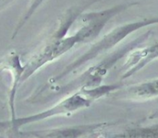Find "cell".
Listing matches in <instances>:
<instances>
[{
	"label": "cell",
	"mask_w": 158,
	"mask_h": 138,
	"mask_svg": "<svg viewBox=\"0 0 158 138\" xmlns=\"http://www.w3.org/2000/svg\"><path fill=\"white\" fill-rule=\"evenodd\" d=\"M157 24L158 17H151L117 26L109 32L105 34L100 40L95 41L84 53H82L81 56L66 65L60 73L51 77L48 80V84L54 85L62 82L69 75L76 73L87 64L93 62L99 57L101 58L105 54L111 52L118 44L122 42L130 35L133 34L137 30Z\"/></svg>",
	"instance_id": "1"
},
{
	"label": "cell",
	"mask_w": 158,
	"mask_h": 138,
	"mask_svg": "<svg viewBox=\"0 0 158 138\" xmlns=\"http://www.w3.org/2000/svg\"><path fill=\"white\" fill-rule=\"evenodd\" d=\"M153 32L148 30L143 35L132 40L123 47H119L115 51H111L108 53L101 57V59L93 65L86 68L77 77L70 80L67 84H54L49 85V89L53 91L54 97L61 95H69L81 88H92L102 84L109 71L117 65V63L125 58V56L133 49L143 45V43L151 37Z\"/></svg>",
	"instance_id": "2"
},
{
	"label": "cell",
	"mask_w": 158,
	"mask_h": 138,
	"mask_svg": "<svg viewBox=\"0 0 158 138\" xmlns=\"http://www.w3.org/2000/svg\"><path fill=\"white\" fill-rule=\"evenodd\" d=\"M93 103L94 101L90 98H88L81 89H78L45 111L25 117L15 118L14 120H10L7 123H0V129L7 127L12 129L13 132L18 133L22 126L33 123H38L56 116H69L81 110L89 108Z\"/></svg>",
	"instance_id": "3"
},
{
	"label": "cell",
	"mask_w": 158,
	"mask_h": 138,
	"mask_svg": "<svg viewBox=\"0 0 158 138\" xmlns=\"http://www.w3.org/2000/svg\"><path fill=\"white\" fill-rule=\"evenodd\" d=\"M136 5H138L137 2L126 3L103 10L86 13L82 12L75 22L78 24L79 28L74 32L79 39L80 44H84L94 41L110 19Z\"/></svg>",
	"instance_id": "4"
},
{
	"label": "cell",
	"mask_w": 158,
	"mask_h": 138,
	"mask_svg": "<svg viewBox=\"0 0 158 138\" xmlns=\"http://www.w3.org/2000/svg\"><path fill=\"white\" fill-rule=\"evenodd\" d=\"M78 44H80V41L75 33L57 40L46 39L44 44H43L24 65L20 83H24L36 71L58 59Z\"/></svg>",
	"instance_id": "5"
},
{
	"label": "cell",
	"mask_w": 158,
	"mask_h": 138,
	"mask_svg": "<svg viewBox=\"0 0 158 138\" xmlns=\"http://www.w3.org/2000/svg\"><path fill=\"white\" fill-rule=\"evenodd\" d=\"M114 123H98L92 124H80L59 128L22 132L21 136L38 138H80L106 137L108 129Z\"/></svg>",
	"instance_id": "6"
},
{
	"label": "cell",
	"mask_w": 158,
	"mask_h": 138,
	"mask_svg": "<svg viewBox=\"0 0 158 138\" xmlns=\"http://www.w3.org/2000/svg\"><path fill=\"white\" fill-rule=\"evenodd\" d=\"M122 79L129 78L140 72L147 65L158 59V40L151 45L139 46L125 56Z\"/></svg>",
	"instance_id": "7"
},
{
	"label": "cell",
	"mask_w": 158,
	"mask_h": 138,
	"mask_svg": "<svg viewBox=\"0 0 158 138\" xmlns=\"http://www.w3.org/2000/svg\"><path fill=\"white\" fill-rule=\"evenodd\" d=\"M115 98L131 102H143L158 98V77L133 84L125 85L112 94Z\"/></svg>",
	"instance_id": "8"
},
{
	"label": "cell",
	"mask_w": 158,
	"mask_h": 138,
	"mask_svg": "<svg viewBox=\"0 0 158 138\" xmlns=\"http://www.w3.org/2000/svg\"><path fill=\"white\" fill-rule=\"evenodd\" d=\"M2 65L11 73L12 76V85L9 91V109L11 113V120L16 118L15 116V97L19 85L20 84L21 76L24 71V65H21L20 58L17 53H11L7 58L2 63Z\"/></svg>",
	"instance_id": "9"
},
{
	"label": "cell",
	"mask_w": 158,
	"mask_h": 138,
	"mask_svg": "<svg viewBox=\"0 0 158 138\" xmlns=\"http://www.w3.org/2000/svg\"><path fill=\"white\" fill-rule=\"evenodd\" d=\"M94 2L95 1L90 2L89 4H87L86 6H81H81L70 7L68 10H66L57 18V20H56V22L53 30H52V32L47 37V39H49V40H57V39H61V38H64V37L68 36L69 30L75 24L78 17L83 12L84 7L94 4Z\"/></svg>",
	"instance_id": "10"
},
{
	"label": "cell",
	"mask_w": 158,
	"mask_h": 138,
	"mask_svg": "<svg viewBox=\"0 0 158 138\" xmlns=\"http://www.w3.org/2000/svg\"><path fill=\"white\" fill-rule=\"evenodd\" d=\"M110 137L158 138V126L130 128L125 130L124 132L113 135Z\"/></svg>",
	"instance_id": "11"
},
{
	"label": "cell",
	"mask_w": 158,
	"mask_h": 138,
	"mask_svg": "<svg viewBox=\"0 0 158 138\" xmlns=\"http://www.w3.org/2000/svg\"><path fill=\"white\" fill-rule=\"evenodd\" d=\"M46 0H30L28 6L26 8V10L24 11V13L21 15V17L19 18V19L17 22V25L14 28V30L12 32L11 35V39L14 40L17 35L19 34V32L24 28V26L28 23V21L31 19V18L32 17V15L39 9V7L45 2Z\"/></svg>",
	"instance_id": "12"
},
{
	"label": "cell",
	"mask_w": 158,
	"mask_h": 138,
	"mask_svg": "<svg viewBox=\"0 0 158 138\" xmlns=\"http://www.w3.org/2000/svg\"><path fill=\"white\" fill-rule=\"evenodd\" d=\"M15 0H0V10L6 7L9 4L14 2Z\"/></svg>",
	"instance_id": "13"
},
{
	"label": "cell",
	"mask_w": 158,
	"mask_h": 138,
	"mask_svg": "<svg viewBox=\"0 0 158 138\" xmlns=\"http://www.w3.org/2000/svg\"><path fill=\"white\" fill-rule=\"evenodd\" d=\"M147 120H149V121H158V110L157 111H156L154 113L150 114V115L148 116Z\"/></svg>",
	"instance_id": "14"
}]
</instances>
